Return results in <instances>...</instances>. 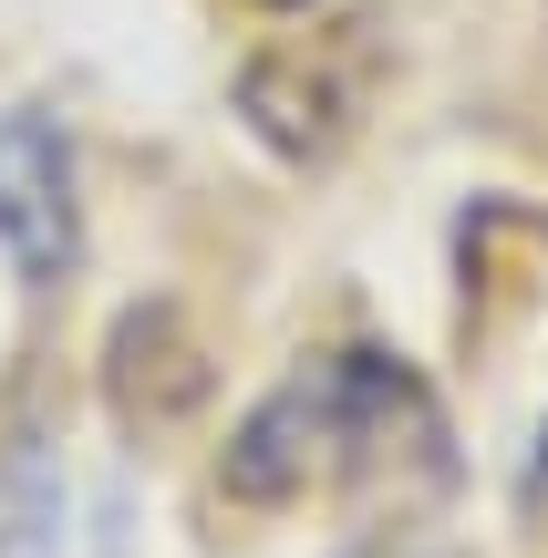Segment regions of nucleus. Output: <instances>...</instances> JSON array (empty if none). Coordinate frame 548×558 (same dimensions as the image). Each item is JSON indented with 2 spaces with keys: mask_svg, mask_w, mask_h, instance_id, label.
<instances>
[{
  "mask_svg": "<svg viewBox=\"0 0 548 558\" xmlns=\"http://www.w3.org/2000/svg\"><path fill=\"white\" fill-rule=\"evenodd\" d=\"M446 465V414L393 352H321L228 435L218 486L239 507H290L310 486L393 476V465Z\"/></svg>",
  "mask_w": 548,
  "mask_h": 558,
  "instance_id": "nucleus-1",
  "label": "nucleus"
},
{
  "mask_svg": "<svg viewBox=\"0 0 548 558\" xmlns=\"http://www.w3.org/2000/svg\"><path fill=\"white\" fill-rule=\"evenodd\" d=\"M0 248L32 279L73 259V156L52 114H0Z\"/></svg>",
  "mask_w": 548,
  "mask_h": 558,
  "instance_id": "nucleus-2",
  "label": "nucleus"
},
{
  "mask_svg": "<svg viewBox=\"0 0 548 558\" xmlns=\"http://www.w3.org/2000/svg\"><path fill=\"white\" fill-rule=\"evenodd\" d=\"M517 497H528V518L548 527V424H538V445H528V486H517Z\"/></svg>",
  "mask_w": 548,
  "mask_h": 558,
  "instance_id": "nucleus-3",
  "label": "nucleus"
}]
</instances>
